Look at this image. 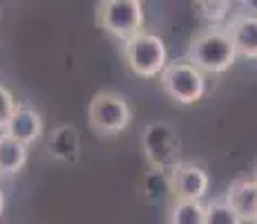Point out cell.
<instances>
[{
    "label": "cell",
    "mask_w": 257,
    "mask_h": 224,
    "mask_svg": "<svg viewBox=\"0 0 257 224\" xmlns=\"http://www.w3.org/2000/svg\"><path fill=\"white\" fill-rule=\"evenodd\" d=\"M186 61L201 74H224L235 65L237 49L226 27H206L188 45Z\"/></svg>",
    "instance_id": "6da1fadb"
},
{
    "label": "cell",
    "mask_w": 257,
    "mask_h": 224,
    "mask_svg": "<svg viewBox=\"0 0 257 224\" xmlns=\"http://www.w3.org/2000/svg\"><path fill=\"white\" fill-rule=\"evenodd\" d=\"M87 123L98 137H116L132 123V106L121 92L101 90L90 99Z\"/></svg>",
    "instance_id": "7a4b0ae2"
},
{
    "label": "cell",
    "mask_w": 257,
    "mask_h": 224,
    "mask_svg": "<svg viewBox=\"0 0 257 224\" xmlns=\"http://www.w3.org/2000/svg\"><path fill=\"white\" fill-rule=\"evenodd\" d=\"M125 67L139 79H159L168 67V47L159 34L141 32L123 43Z\"/></svg>",
    "instance_id": "3957f363"
},
{
    "label": "cell",
    "mask_w": 257,
    "mask_h": 224,
    "mask_svg": "<svg viewBox=\"0 0 257 224\" xmlns=\"http://www.w3.org/2000/svg\"><path fill=\"white\" fill-rule=\"evenodd\" d=\"M146 23L143 3L139 0H103L96 5V25L121 43L139 36Z\"/></svg>",
    "instance_id": "277c9868"
},
{
    "label": "cell",
    "mask_w": 257,
    "mask_h": 224,
    "mask_svg": "<svg viewBox=\"0 0 257 224\" xmlns=\"http://www.w3.org/2000/svg\"><path fill=\"white\" fill-rule=\"evenodd\" d=\"M141 151L155 171L170 175L181 164V141L175 128L166 121H152L141 134Z\"/></svg>",
    "instance_id": "5b68a950"
},
{
    "label": "cell",
    "mask_w": 257,
    "mask_h": 224,
    "mask_svg": "<svg viewBox=\"0 0 257 224\" xmlns=\"http://www.w3.org/2000/svg\"><path fill=\"white\" fill-rule=\"evenodd\" d=\"M159 86L177 106H195L206 94V74H201L186 58H181L168 63L164 74L159 77Z\"/></svg>",
    "instance_id": "8992f818"
},
{
    "label": "cell",
    "mask_w": 257,
    "mask_h": 224,
    "mask_svg": "<svg viewBox=\"0 0 257 224\" xmlns=\"http://www.w3.org/2000/svg\"><path fill=\"white\" fill-rule=\"evenodd\" d=\"M170 179V191L175 193V200H190L204 202L210 188V177L204 166L192 162H181L175 171L168 175Z\"/></svg>",
    "instance_id": "52a82bcc"
},
{
    "label": "cell",
    "mask_w": 257,
    "mask_h": 224,
    "mask_svg": "<svg viewBox=\"0 0 257 224\" xmlns=\"http://www.w3.org/2000/svg\"><path fill=\"white\" fill-rule=\"evenodd\" d=\"M43 128H45V121H43L41 112L36 108L27 106V103H18L3 134L16 139L18 143L29 148L43 137Z\"/></svg>",
    "instance_id": "ba28073f"
},
{
    "label": "cell",
    "mask_w": 257,
    "mask_h": 224,
    "mask_svg": "<svg viewBox=\"0 0 257 224\" xmlns=\"http://www.w3.org/2000/svg\"><path fill=\"white\" fill-rule=\"evenodd\" d=\"M224 200L233 206L244 224H257V179L239 177L230 182Z\"/></svg>",
    "instance_id": "9c48e42d"
},
{
    "label": "cell",
    "mask_w": 257,
    "mask_h": 224,
    "mask_svg": "<svg viewBox=\"0 0 257 224\" xmlns=\"http://www.w3.org/2000/svg\"><path fill=\"white\" fill-rule=\"evenodd\" d=\"M230 38L235 43L237 56L257 61V14L239 12L230 16V23L226 25Z\"/></svg>",
    "instance_id": "30bf717a"
},
{
    "label": "cell",
    "mask_w": 257,
    "mask_h": 224,
    "mask_svg": "<svg viewBox=\"0 0 257 224\" xmlns=\"http://www.w3.org/2000/svg\"><path fill=\"white\" fill-rule=\"evenodd\" d=\"M47 151L56 162L74 164L81 157V132H78V128L70 126V123L58 126L49 137Z\"/></svg>",
    "instance_id": "8fae6325"
},
{
    "label": "cell",
    "mask_w": 257,
    "mask_h": 224,
    "mask_svg": "<svg viewBox=\"0 0 257 224\" xmlns=\"http://www.w3.org/2000/svg\"><path fill=\"white\" fill-rule=\"evenodd\" d=\"M27 146L0 132V179L16 177L27 164Z\"/></svg>",
    "instance_id": "7c38bea8"
},
{
    "label": "cell",
    "mask_w": 257,
    "mask_h": 224,
    "mask_svg": "<svg viewBox=\"0 0 257 224\" xmlns=\"http://www.w3.org/2000/svg\"><path fill=\"white\" fill-rule=\"evenodd\" d=\"M168 224H206V204L175 200L168 211Z\"/></svg>",
    "instance_id": "4fadbf2b"
},
{
    "label": "cell",
    "mask_w": 257,
    "mask_h": 224,
    "mask_svg": "<svg viewBox=\"0 0 257 224\" xmlns=\"http://www.w3.org/2000/svg\"><path fill=\"white\" fill-rule=\"evenodd\" d=\"M195 7L199 18L208 23V27H226V18L233 14V3L228 0H201Z\"/></svg>",
    "instance_id": "5bb4252c"
},
{
    "label": "cell",
    "mask_w": 257,
    "mask_h": 224,
    "mask_svg": "<svg viewBox=\"0 0 257 224\" xmlns=\"http://www.w3.org/2000/svg\"><path fill=\"white\" fill-rule=\"evenodd\" d=\"M206 224H244L224 197H217L206 204Z\"/></svg>",
    "instance_id": "9a60e30c"
},
{
    "label": "cell",
    "mask_w": 257,
    "mask_h": 224,
    "mask_svg": "<svg viewBox=\"0 0 257 224\" xmlns=\"http://www.w3.org/2000/svg\"><path fill=\"white\" fill-rule=\"evenodd\" d=\"M16 99H14L12 90L5 88L3 83H0V132H5V128H7L9 119H12L14 110H16Z\"/></svg>",
    "instance_id": "2e32d148"
},
{
    "label": "cell",
    "mask_w": 257,
    "mask_h": 224,
    "mask_svg": "<svg viewBox=\"0 0 257 224\" xmlns=\"http://www.w3.org/2000/svg\"><path fill=\"white\" fill-rule=\"evenodd\" d=\"M3 211H5V193L0 188V215H3Z\"/></svg>",
    "instance_id": "e0dca14e"
},
{
    "label": "cell",
    "mask_w": 257,
    "mask_h": 224,
    "mask_svg": "<svg viewBox=\"0 0 257 224\" xmlns=\"http://www.w3.org/2000/svg\"><path fill=\"white\" fill-rule=\"evenodd\" d=\"M255 179H257V175H255Z\"/></svg>",
    "instance_id": "ac0fdd59"
}]
</instances>
